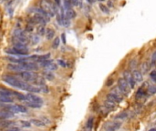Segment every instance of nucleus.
Instances as JSON below:
<instances>
[{
	"instance_id": "26",
	"label": "nucleus",
	"mask_w": 156,
	"mask_h": 131,
	"mask_svg": "<svg viewBox=\"0 0 156 131\" xmlns=\"http://www.w3.org/2000/svg\"><path fill=\"white\" fill-rule=\"evenodd\" d=\"M49 58H50V54H46V55H43V56H39L37 62H38V63H40V62H43Z\"/></svg>"
},
{
	"instance_id": "41",
	"label": "nucleus",
	"mask_w": 156,
	"mask_h": 131,
	"mask_svg": "<svg viewBox=\"0 0 156 131\" xmlns=\"http://www.w3.org/2000/svg\"><path fill=\"white\" fill-rule=\"evenodd\" d=\"M19 123H20L21 127H29L30 126H31L30 122H28V121H25V120H21Z\"/></svg>"
},
{
	"instance_id": "15",
	"label": "nucleus",
	"mask_w": 156,
	"mask_h": 131,
	"mask_svg": "<svg viewBox=\"0 0 156 131\" xmlns=\"http://www.w3.org/2000/svg\"><path fill=\"white\" fill-rule=\"evenodd\" d=\"M132 77H133L134 80H135L136 83H141V82H143V74H142V72L141 71H139V70H133L132 71Z\"/></svg>"
},
{
	"instance_id": "27",
	"label": "nucleus",
	"mask_w": 156,
	"mask_h": 131,
	"mask_svg": "<svg viewBox=\"0 0 156 131\" xmlns=\"http://www.w3.org/2000/svg\"><path fill=\"white\" fill-rule=\"evenodd\" d=\"M150 68V64L148 62H144V63L142 65V68H141V72L145 74V73L148 72V70Z\"/></svg>"
},
{
	"instance_id": "13",
	"label": "nucleus",
	"mask_w": 156,
	"mask_h": 131,
	"mask_svg": "<svg viewBox=\"0 0 156 131\" xmlns=\"http://www.w3.org/2000/svg\"><path fill=\"white\" fill-rule=\"evenodd\" d=\"M120 127H122L120 122H112L111 124L107 125L105 129H106V131H117Z\"/></svg>"
},
{
	"instance_id": "47",
	"label": "nucleus",
	"mask_w": 156,
	"mask_h": 131,
	"mask_svg": "<svg viewBox=\"0 0 156 131\" xmlns=\"http://www.w3.org/2000/svg\"><path fill=\"white\" fill-rule=\"evenodd\" d=\"M113 82H114V81H113V79L110 78V79H109V80H108V82H107V83H106V85H107V86H111V85H112V84H113Z\"/></svg>"
},
{
	"instance_id": "29",
	"label": "nucleus",
	"mask_w": 156,
	"mask_h": 131,
	"mask_svg": "<svg viewBox=\"0 0 156 131\" xmlns=\"http://www.w3.org/2000/svg\"><path fill=\"white\" fill-rule=\"evenodd\" d=\"M63 4H64V8H65L66 10L71 9V7H72V2H71V0H63Z\"/></svg>"
},
{
	"instance_id": "36",
	"label": "nucleus",
	"mask_w": 156,
	"mask_h": 131,
	"mask_svg": "<svg viewBox=\"0 0 156 131\" xmlns=\"http://www.w3.org/2000/svg\"><path fill=\"white\" fill-rule=\"evenodd\" d=\"M59 43H60V39L59 37H56L53 41V43H52V48H58L59 46Z\"/></svg>"
},
{
	"instance_id": "31",
	"label": "nucleus",
	"mask_w": 156,
	"mask_h": 131,
	"mask_svg": "<svg viewBox=\"0 0 156 131\" xmlns=\"http://www.w3.org/2000/svg\"><path fill=\"white\" fill-rule=\"evenodd\" d=\"M52 63H53V61H52V60H50V59H48V60H45V61L39 63V65L40 66V67H42V68H46L47 67H48L49 65H51Z\"/></svg>"
},
{
	"instance_id": "14",
	"label": "nucleus",
	"mask_w": 156,
	"mask_h": 131,
	"mask_svg": "<svg viewBox=\"0 0 156 131\" xmlns=\"http://www.w3.org/2000/svg\"><path fill=\"white\" fill-rule=\"evenodd\" d=\"M14 118V113L6 110V109H1L0 110V119H7V118Z\"/></svg>"
},
{
	"instance_id": "19",
	"label": "nucleus",
	"mask_w": 156,
	"mask_h": 131,
	"mask_svg": "<svg viewBox=\"0 0 156 131\" xmlns=\"http://www.w3.org/2000/svg\"><path fill=\"white\" fill-rule=\"evenodd\" d=\"M14 98L10 97H7V96L5 95H0V102L1 103H7V104H10L12 102H14Z\"/></svg>"
},
{
	"instance_id": "8",
	"label": "nucleus",
	"mask_w": 156,
	"mask_h": 131,
	"mask_svg": "<svg viewBox=\"0 0 156 131\" xmlns=\"http://www.w3.org/2000/svg\"><path fill=\"white\" fill-rule=\"evenodd\" d=\"M25 96H26V100L34 102V103H36V104L39 105V106H43L44 101L41 97H38V96L34 95V94H32V93H28V94H27V95H25Z\"/></svg>"
},
{
	"instance_id": "2",
	"label": "nucleus",
	"mask_w": 156,
	"mask_h": 131,
	"mask_svg": "<svg viewBox=\"0 0 156 131\" xmlns=\"http://www.w3.org/2000/svg\"><path fill=\"white\" fill-rule=\"evenodd\" d=\"M7 68L12 71L16 72H22V71H33V70H38L39 67L36 63H31V62H24L22 64H8Z\"/></svg>"
},
{
	"instance_id": "17",
	"label": "nucleus",
	"mask_w": 156,
	"mask_h": 131,
	"mask_svg": "<svg viewBox=\"0 0 156 131\" xmlns=\"http://www.w3.org/2000/svg\"><path fill=\"white\" fill-rule=\"evenodd\" d=\"M147 94H148L147 91H145L144 88L142 86V88H139L138 91H137V93H136V98H137V99H142V98L144 97L145 96L147 95Z\"/></svg>"
},
{
	"instance_id": "39",
	"label": "nucleus",
	"mask_w": 156,
	"mask_h": 131,
	"mask_svg": "<svg viewBox=\"0 0 156 131\" xmlns=\"http://www.w3.org/2000/svg\"><path fill=\"white\" fill-rule=\"evenodd\" d=\"M46 69H47V71H53V70H57L58 69V66H57L56 64L52 63L51 65H49L48 67H47Z\"/></svg>"
},
{
	"instance_id": "38",
	"label": "nucleus",
	"mask_w": 156,
	"mask_h": 131,
	"mask_svg": "<svg viewBox=\"0 0 156 131\" xmlns=\"http://www.w3.org/2000/svg\"><path fill=\"white\" fill-rule=\"evenodd\" d=\"M151 65H152V67H154V66L156 65V50L152 53V57H151Z\"/></svg>"
},
{
	"instance_id": "32",
	"label": "nucleus",
	"mask_w": 156,
	"mask_h": 131,
	"mask_svg": "<svg viewBox=\"0 0 156 131\" xmlns=\"http://www.w3.org/2000/svg\"><path fill=\"white\" fill-rule=\"evenodd\" d=\"M39 119H40L41 121L46 125V126H48V125H49L50 123H51L49 118H48V117H45V116H41V117H39Z\"/></svg>"
},
{
	"instance_id": "43",
	"label": "nucleus",
	"mask_w": 156,
	"mask_h": 131,
	"mask_svg": "<svg viewBox=\"0 0 156 131\" xmlns=\"http://www.w3.org/2000/svg\"><path fill=\"white\" fill-rule=\"evenodd\" d=\"M39 88H40V91H42V92H45V93L48 92V86H46L45 84L42 85V86H39Z\"/></svg>"
},
{
	"instance_id": "54",
	"label": "nucleus",
	"mask_w": 156,
	"mask_h": 131,
	"mask_svg": "<svg viewBox=\"0 0 156 131\" xmlns=\"http://www.w3.org/2000/svg\"><path fill=\"white\" fill-rule=\"evenodd\" d=\"M98 1H100V2H103V1H105V0H98Z\"/></svg>"
},
{
	"instance_id": "33",
	"label": "nucleus",
	"mask_w": 156,
	"mask_h": 131,
	"mask_svg": "<svg viewBox=\"0 0 156 131\" xmlns=\"http://www.w3.org/2000/svg\"><path fill=\"white\" fill-rule=\"evenodd\" d=\"M148 95H154L156 93V86H150L147 89Z\"/></svg>"
},
{
	"instance_id": "18",
	"label": "nucleus",
	"mask_w": 156,
	"mask_h": 131,
	"mask_svg": "<svg viewBox=\"0 0 156 131\" xmlns=\"http://www.w3.org/2000/svg\"><path fill=\"white\" fill-rule=\"evenodd\" d=\"M64 15H65V17L70 19H70H72V18H75L76 17V16H77L76 12H75L73 9H68V10H66Z\"/></svg>"
},
{
	"instance_id": "51",
	"label": "nucleus",
	"mask_w": 156,
	"mask_h": 131,
	"mask_svg": "<svg viewBox=\"0 0 156 131\" xmlns=\"http://www.w3.org/2000/svg\"><path fill=\"white\" fill-rule=\"evenodd\" d=\"M55 2H56V4L58 5V6H60V0H55Z\"/></svg>"
},
{
	"instance_id": "3",
	"label": "nucleus",
	"mask_w": 156,
	"mask_h": 131,
	"mask_svg": "<svg viewBox=\"0 0 156 131\" xmlns=\"http://www.w3.org/2000/svg\"><path fill=\"white\" fill-rule=\"evenodd\" d=\"M4 109L7 111H10L12 113H26L27 111V109L26 108L25 106L22 105H18V104H14V105H7L4 107Z\"/></svg>"
},
{
	"instance_id": "45",
	"label": "nucleus",
	"mask_w": 156,
	"mask_h": 131,
	"mask_svg": "<svg viewBox=\"0 0 156 131\" xmlns=\"http://www.w3.org/2000/svg\"><path fill=\"white\" fill-rule=\"evenodd\" d=\"M58 64H59L60 67H62V68H66V67H68L67 63H66L65 61H63V60H61V59H59V60H58Z\"/></svg>"
},
{
	"instance_id": "42",
	"label": "nucleus",
	"mask_w": 156,
	"mask_h": 131,
	"mask_svg": "<svg viewBox=\"0 0 156 131\" xmlns=\"http://www.w3.org/2000/svg\"><path fill=\"white\" fill-rule=\"evenodd\" d=\"M150 77H151L152 81L156 83V70H153V71H152V72L150 73Z\"/></svg>"
},
{
	"instance_id": "24",
	"label": "nucleus",
	"mask_w": 156,
	"mask_h": 131,
	"mask_svg": "<svg viewBox=\"0 0 156 131\" xmlns=\"http://www.w3.org/2000/svg\"><path fill=\"white\" fill-rule=\"evenodd\" d=\"M25 104L27 105L28 107H32V108H40V107H41V106L36 104V103H34V102L28 101V100H26Z\"/></svg>"
},
{
	"instance_id": "21",
	"label": "nucleus",
	"mask_w": 156,
	"mask_h": 131,
	"mask_svg": "<svg viewBox=\"0 0 156 131\" xmlns=\"http://www.w3.org/2000/svg\"><path fill=\"white\" fill-rule=\"evenodd\" d=\"M111 93H113V94H115V95H117L118 97H122V98H123V97H124V95H123V93L120 91V89L119 88V86H115L114 88H112L111 89Z\"/></svg>"
},
{
	"instance_id": "40",
	"label": "nucleus",
	"mask_w": 156,
	"mask_h": 131,
	"mask_svg": "<svg viewBox=\"0 0 156 131\" xmlns=\"http://www.w3.org/2000/svg\"><path fill=\"white\" fill-rule=\"evenodd\" d=\"M34 30V24H32V23H29L28 25L27 26V27H26V32H32Z\"/></svg>"
},
{
	"instance_id": "44",
	"label": "nucleus",
	"mask_w": 156,
	"mask_h": 131,
	"mask_svg": "<svg viewBox=\"0 0 156 131\" xmlns=\"http://www.w3.org/2000/svg\"><path fill=\"white\" fill-rule=\"evenodd\" d=\"M70 25V19H68V18H66V17H64L63 23H62V26H64V27H68Z\"/></svg>"
},
{
	"instance_id": "4",
	"label": "nucleus",
	"mask_w": 156,
	"mask_h": 131,
	"mask_svg": "<svg viewBox=\"0 0 156 131\" xmlns=\"http://www.w3.org/2000/svg\"><path fill=\"white\" fill-rule=\"evenodd\" d=\"M16 77H18L22 81L28 83V82H34L36 76L30 73V71H22V72H18L16 74Z\"/></svg>"
},
{
	"instance_id": "35",
	"label": "nucleus",
	"mask_w": 156,
	"mask_h": 131,
	"mask_svg": "<svg viewBox=\"0 0 156 131\" xmlns=\"http://www.w3.org/2000/svg\"><path fill=\"white\" fill-rule=\"evenodd\" d=\"M44 76H45V77L48 80H53L54 79V75L52 74L50 71H46V72H44Z\"/></svg>"
},
{
	"instance_id": "46",
	"label": "nucleus",
	"mask_w": 156,
	"mask_h": 131,
	"mask_svg": "<svg viewBox=\"0 0 156 131\" xmlns=\"http://www.w3.org/2000/svg\"><path fill=\"white\" fill-rule=\"evenodd\" d=\"M127 117V113L126 112H122V113H120L119 115L116 117V118H125Z\"/></svg>"
},
{
	"instance_id": "11",
	"label": "nucleus",
	"mask_w": 156,
	"mask_h": 131,
	"mask_svg": "<svg viewBox=\"0 0 156 131\" xmlns=\"http://www.w3.org/2000/svg\"><path fill=\"white\" fill-rule=\"evenodd\" d=\"M30 11L35 12V13H38V14H39V15H41V16H43V17L46 19L47 23H48V21L50 20V18H51L49 16H48V14L46 13V12L44 11V10H43L42 8H40V7H32V8L30 9Z\"/></svg>"
},
{
	"instance_id": "30",
	"label": "nucleus",
	"mask_w": 156,
	"mask_h": 131,
	"mask_svg": "<svg viewBox=\"0 0 156 131\" xmlns=\"http://www.w3.org/2000/svg\"><path fill=\"white\" fill-rule=\"evenodd\" d=\"M99 7H100V9L104 14H106V15H109V14H110V9H109V7H107V6H105L104 4H100Z\"/></svg>"
},
{
	"instance_id": "37",
	"label": "nucleus",
	"mask_w": 156,
	"mask_h": 131,
	"mask_svg": "<svg viewBox=\"0 0 156 131\" xmlns=\"http://www.w3.org/2000/svg\"><path fill=\"white\" fill-rule=\"evenodd\" d=\"M30 41H31V43L33 45L35 44H38L39 42V36H30Z\"/></svg>"
},
{
	"instance_id": "25",
	"label": "nucleus",
	"mask_w": 156,
	"mask_h": 131,
	"mask_svg": "<svg viewBox=\"0 0 156 131\" xmlns=\"http://www.w3.org/2000/svg\"><path fill=\"white\" fill-rule=\"evenodd\" d=\"M14 48H16V49H19V50H27V45L22 44V43H15L14 44Z\"/></svg>"
},
{
	"instance_id": "10",
	"label": "nucleus",
	"mask_w": 156,
	"mask_h": 131,
	"mask_svg": "<svg viewBox=\"0 0 156 131\" xmlns=\"http://www.w3.org/2000/svg\"><path fill=\"white\" fill-rule=\"evenodd\" d=\"M6 52L8 53V54H11V55H16V56H26L27 55L28 51L27 50H19V49H16L15 48H8V49L6 50Z\"/></svg>"
},
{
	"instance_id": "53",
	"label": "nucleus",
	"mask_w": 156,
	"mask_h": 131,
	"mask_svg": "<svg viewBox=\"0 0 156 131\" xmlns=\"http://www.w3.org/2000/svg\"><path fill=\"white\" fill-rule=\"evenodd\" d=\"M149 131H156V128H151L149 129Z\"/></svg>"
},
{
	"instance_id": "16",
	"label": "nucleus",
	"mask_w": 156,
	"mask_h": 131,
	"mask_svg": "<svg viewBox=\"0 0 156 131\" xmlns=\"http://www.w3.org/2000/svg\"><path fill=\"white\" fill-rule=\"evenodd\" d=\"M117 105L116 103L112 101H110V100L106 99V101L104 102V107L107 109V110H113V109H115L117 107Z\"/></svg>"
},
{
	"instance_id": "12",
	"label": "nucleus",
	"mask_w": 156,
	"mask_h": 131,
	"mask_svg": "<svg viewBox=\"0 0 156 131\" xmlns=\"http://www.w3.org/2000/svg\"><path fill=\"white\" fill-rule=\"evenodd\" d=\"M106 99L110 100V101L114 102V103H116V104H119V103H120V102L123 100V98H122V97H118L117 95L113 94V93H110V94L107 95Z\"/></svg>"
},
{
	"instance_id": "23",
	"label": "nucleus",
	"mask_w": 156,
	"mask_h": 131,
	"mask_svg": "<svg viewBox=\"0 0 156 131\" xmlns=\"http://www.w3.org/2000/svg\"><path fill=\"white\" fill-rule=\"evenodd\" d=\"M55 36V31L52 28H48V29L46 30V36H47V39L50 40L54 37Z\"/></svg>"
},
{
	"instance_id": "52",
	"label": "nucleus",
	"mask_w": 156,
	"mask_h": 131,
	"mask_svg": "<svg viewBox=\"0 0 156 131\" xmlns=\"http://www.w3.org/2000/svg\"><path fill=\"white\" fill-rule=\"evenodd\" d=\"M87 2H88L89 4H92V3L95 2V0H87Z\"/></svg>"
},
{
	"instance_id": "22",
	"label": "nucleus",
	"mask_w": 156,
	"mask_h": 131,
	"mask_svg": "<svg viewBox=\"0 0 156 131\" xmlns=\"http://www.w3.org/2000/svg\"><path fill=\"white\" fill-rule=\"evenodd\" d=\"M37 33L39 36H44L46 34V28L45 25H39L37 27Z\"/></svg>"
},
{
	"instance_id": "50",
	"label": "nucleus",
	"mask_w": 156,
	"mask_h": 131,
	"mask_svg": "<svg viewBox=\"0 0 156 131\" xmlns=\"http://www.w3.org/2000/svg\"><path fill=\"white\" fill-rule=\"evenodd\" d=\"M7 131H19V129H18V127H15V128L9 129V130H7Z\"/></svg>"
},
{
	"instance_id": "20",
	"label": "nucleus",
	"mask_w": 156,
	"mask_h": 131,
	"mask_svg": "<svg viewBox=\"0 0 156 131\" xmlns=\"http://www.w3.org/2000/svg\"><path fill=\"white\" fill-rule=\"evenodd\" d=\"M30 122H31L33 125H35L36 127H45V126H46V125L44 124V123L42 122V121H41L39 118H37V119H36V118H33V119H31V121H30Z\"/></svg>"
},
{
	"instance_id": "49",
	"label": "nucleus",
	"mask_w": 156,
	"mask_h": 131,
	"mask_svg": "<svg viewBox=\"0 0 156 131\" xmlns=\"http://www.w3.org/2000/svg\"><path fill=\"white\" fill-rule=\"evenodd\" d=\"M66 35L65 34H62L61 35V38H62V41H63V44H66Z\"/></svg>"
},
{
	"instance_id": "28",
	"label": "nucleus",
	"mask_w": 156,
	"mask_h": 131,
	"mask_svg": "<svg viewBox=\"0 0 156 131\" xmlns=\"http://www.w3.org/2000/svg\"><path fill=\"white\" fill-rule=\"evenodd\" d=\"M13 124L10 121H6L5 119H0V127H8Z\"/></svg>"
},
{
	"instance_id": "1",
	"label": "nucleus",
	"mask_w": 156,
	"mask_h": 131,
	"mask_svg": "<svg viewBox=\"0 0 156 131\" xmlns=\"http://www.w3.org/2000/svg\"><path fill=\"white\" fill-rule=\"evenodd\" d=\"M3 81L7 83L10 86H14V88H20L22 90L28 91L30 93H38L40 92V88L39 86H33V85H29L28 83L22 81L20 79L16 78L14 76H10V75H5L3 76Z\"/></svg>"
},
{
	"instance_id": "34",
	"label": "nucleus",
	"mask_w": 156,
	"mask_h": 131,
	"mask_svg": "<svg viewBox=\"0 0 156 131\" xmlns=\"http://www.w3.org/2000/svg\"><path fill=\"white\" fill-rule=\"evenodd\" d=\"M93 123H94V118L92 117L89 118L88 121H87V128L88 129H91L93 127Z\"/></svg>"
},
{
	"instance_id": "48",
	"label": "nucleus",
	"mask_w": 156,
	"mask_h": 131,
	"mask_svg": "<svg viewBox=\"0 0 156 131\" xmlns=\"http://www.w3.org/2000/svg\"><path fill=\"white\" fill-rule=\"evenodd\" d=\"M107 7L110 8V7H113V4H112V2H111V0H108V6Z\"/></svg>"
},
{
	"instance_id": "7",
	"label": "nucleus",
	"mask_w": 156,
	"mask_h": 131,
	"mask_svg": "<svg viewBox=\"0 0 156 131\" xmlns=\"http://www.w3.org/2000/svg\"><path fill=\"white\" fill-rule=\"evenodd\" d=\"M118 86L120 89V91L123 93V95L128 96V94L130 93V90H131V86H130L128 82L123 77L119 78V80H118Z\"/></svg>"
},
{
	"instance_id": "5",
	"label": "nucleus",
	"mask_w": 156,
	"mask_h": 131,
	"mask_svg": "<svg viewBox=\"0 0 156 131\" xmlns=\"http://www.w3.org/2000/svg\"><path fill=\"white\" fill-rule=\"evenodd\" d=\"M30 23L32 24H39V25H45L47 21L43 16L38 13L30 11Z\"/></svg>"
},
{
	"instance_id": "9",
	"label": "nucleus",
	"mask_w": 156,
	"mask_h": 131,
	"mask_svg": "<svg viewBox=\"0 0 156 131\" xmlns=\"http://www.w3.org/2000/svg\"><path fill=\"white\" fill-rule=\"evenodd\" d=\"M123 78L128 82V84L130 85L131 88H133L134 86H135L136 82H135V80H134L133 77H132V75H131L129 71H125V72L123 73Z\"/></svg>"
},
{
	"instance_id": "6",
	"label": "nucleus",
	"mask_w": 156,
	"mask_h": 131,
	"mask_svg": "<svg viewBox=\"0 0 156 131\" xmlns=\"http://www.w3.org/2000/svg\"><path fill=\"white\" fill-rule=\"evenodd\" d=\"M40 8H42L46 13L48 14L50 17H53V16L56 15L53 10V7H52V5L49 2H48L47 0H41L40 1Z\"/></svg>"
}]
</instances>
